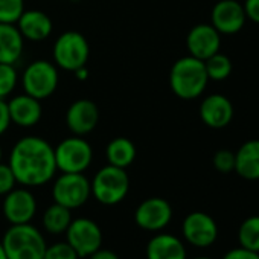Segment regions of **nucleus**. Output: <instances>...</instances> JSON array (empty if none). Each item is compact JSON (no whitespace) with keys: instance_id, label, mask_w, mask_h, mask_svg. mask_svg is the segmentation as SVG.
<instances>
[{"instance_id":"f257e3e1","label":"nucleus","mask_w":259,"mask_h":259,"mask_svg":"<svg viewBox=\"0 0 259 259\" xmlns=\"http://www.w3.org/2000/svg\"><path fill=\"white\" fill-rule=\"evenodd\" d=\"M8 165L17 183L26 188L43 186L57 172L54 148L48 141L37 136H26L17 141L11 150Z\"/></svg>"},{"instance_id":"f03ea898","label":"nucleus","mask_w":259,"mask_h":259,"mask_svg":"<svg viewBox=\"0 0 259 259\" xmlns=\"http://www.w3.org/2000/svg\"><path fill=\"white\" fill-rule=\"evenodd\" d=\"M209 82V76L204 67V61L195 57L179 58L169 72V87L176 96L180 99H195L198 98Z\"/></svg>"},{"instance_id":"7ed1b4c3","label":"nucleus","mask_w":259,"mask_h":259,"mask_svg":"<svg viewBox=\"0 0 259 259\" xmlns=\"http://www.w3.org/2000/svg\"><path fill=\"white\" fill-rule=\"evenodd\" d=\"M2 245L8 259H43L46 241L32 224H11L5 232Z\"/></svg>"},{"instance_id":"20e7f679","label":"nucleus","mask_w":259,"mask_h":259,"mask_svg":"<svg viewBox=\"0 0 259 259\" xmlns=\"http://www.w3.org/2000/svg\"><path fill=\"white\" fill-rule=\"evenodd\" d=\"M92 195L104 206L120 203L130 189V179L123 168L107 165L101 168L90 182Z\"/></svg>"},{"instance_id":"39448f33","label":"nucleus","mask_w":259,"mask_h":259,"mask_svg":"<svg viewBox=\"0 0 259 259\" xmlns=\"http://www.w3.org/2000/svg\"><path fill=\"white\" fill-rule=\"evenodd\" d=\"M89 57V41L76 31H67L61 34L54 43V61L58 67L67 72H75L76 69L87 66Z\"/></svg>"},{"instance_id":"423d86ee","label":"nucleus","mask_w":259,"mask_h":259,"mask_svg":"<svg viewBox=\"0 0 259 259\" xmlns=\"http://www.w3.org/2000/svg\"><path fill=\"white\" fill-rule=\"evenodd\" d=\"M58 70L57 66L48 60L32 61L22 75V85L25 93L41 101L54 95L58 87Z\"/></svg>"},{"instance_id":"0eeeda50","label":"nucleus","mask_w":259,"mask_h":259,"mask_svg":"<svg viewBox=\"0 0 259 259\" xmlns=\"http://www.w3.org/2000/svg\"><path fill=\"white\" fill-rule=\"evenodd\" d=\"M54 154L57 169L61 172H84L93 160L92 145L82 136L61 141L54 148Z\"/></svg>"},{"instance_id":"6e6552de","label":"nucleus","mask_w":259,"mask_h":259,"mask_svg":"<svg viewBox=\"0 0 259 259\" xmlns=\"http://www.w3.org/2000/svg\"><path fill=\"white\" fill-rule=\"evenodd\" d=\"M90 195V180L84 172H63L52 186L54 201L70 210L84 206Z\"/></svg>"},{"instance_id":"1a4fd4ad","label":"nucleus","mask_w":259,"mask_h":259,"mask_svg":"<svg viewBox=\"0 0 259 259\" xmlns=\"http://www.w3.org/2000/svg\"><path fill=\"white\" fill-rule=\"evenodd\" d=\"M67 242L73 247L79 257L90 256L102 245V230L101 227L89 218L72 220L66 230Z\"/></svg>"},{"instance_id":"9d476101","label":"nucleus","mask_w":259,"mask_h":259,"mask_svg":"<svg viewBox=\"0 0 259 259\" xmlns=\"http://www.w3.org/2000/svg\"><path fill=\"white\" fill-rule=\"evenodd\" d=\"M172 218V207L171 204L160 197H151L144 200L136 212L135 221L136 224L148 232H159L165 229Z\"/></svg>"},{"instance_id":"9b49d317","label":"nucleus","mask_w":259,"mask_h":259,"mask_svg":"<svg viewBox=\"0 0 259 259\" xmlns=\"http://www.w3.org/2000/svg\"><path fill=\"white\" fill-rule=\"evenodd\" d=\"M37 212V200L34 194L25 188L13 189L5 195L4 200V215L11 224H26L31 223Z\"/></svg>"},{"instance_id":"f8f14e48","label":"nucleus","mask_w":259,"mask_h":259,"mask_svg":"<svg viewBox=\"0 0 259 259\" xmlns=\"http://www.w3.org/2000/svg\"><path fill=\"white\" fill-rule=\"evenodd\" d=\"M221 34L207 23L195 25L188 37H186V48L191 57H195L201 61L207 60L213 54L220 52L221 48Z\"/></svg>"},{"instance_id":"ddd939ff","label":"nucleus","mask_w":259,"mask_h":259,"mask_svg":"<svg viewBox=\"0 0 259 259\" xmlns=\"http://www.w3.org/2000/svg\"><path fill=\"white\" fill-rule=\"evenodd\" d=\"M212 26L220 34H236L242 29L247 17L244 7L236 0H220L210 14Z\"/></svg>"},{"instance_id":"4468645a","label":"nucleus","mask_w":259,"mask_h":259,"mask_svg":"<svg viewBox=\"0 0 259 259\" xmlns=\"http://www.w3.org/2000/svg\"><path fill=\"white\" fill-rule=\"evenodd\" d=\"M99 122V108L90 99H78L70 104L66 113V123L75 136L92 133Z\"/></svg>"},{"instance_id":"2eb2a0df","label":"nucleus","mask_w":259,"mask_h":259,"mask_svg":"<svg viewBox=\"0 0 259 259\" xmlns=\"http://www.w3.org/2000/svg\"><path fill=\"white\" fill-rule=\"evenodd\" d=\"M183 235L192 245L207 247L215 242L218 227L210 215L204 212H192L183 221Z\"/></svg>"},{"instance_id":"dca6fc26","label":"nucleus","mask_w":259,"mask_h":259,"mask_svg":"<svg viewBox=\"0 0 259 259\" xmlns=\"http://www.w3.org/2000/svg\"><path fill=\"white\" fill-rule=\"evenodd\" d=\"M200 117L209 128H224L233 117V105L224 95L215 93L203 99L200 105Z\"/></svg>"},{"instance_id":"f3484780","label":"nucleus","mask_w":259,"mask_h":259,"mask_svg":"<svg viewBox=\"0 0 259 259\" xmlns=\"http://www.w3.org/2000/svg\"><path fill=\"white\" fill-rule=\"evenodd\" d=\"M7 104H8L11 122H14L19 126L29 128V126L37 125L41 119L43 108H41L40 101L32 98L28 93L17 95Z\"/></svg>"},{"instance_id":"a211bd4d","label":"nucleus","mask_w":259,"mask_h":259,"mask_svg":"<svg viewBox=\"0 0 259 259\" xmlns=\"http://www.w3.org/2000/svg\"><path fill=\"white\" fill-rule=\"evenodd\" d=\"M17 29L22 37L29 41H43L52 34L54 23L51 17L38 10H25L17 20Z\"/></svg>"},{"instance_id":"6ab92c4d","label":"nucleus","mask_w":259,"mask_h":259,"mask_svg":"<svg viewBox=\"0 0 259 259\" xmlns=\"http://www.w3.org/2000/svg\"><path fill=\"white\" fill-rule=\"evenodd\" d=\"M147 259H186V250L177 236L159 233L147 245Z\"/></svg>"},{"instance_id":"aec40b11","label":"nucleus","mask_w":259,"mask_h":259,"mask_svg":"<svg viewBox=\"0 0 259 259\" xmlns=\"http://www.w3.org/2000/svg\"><path fill=\"white\" fill-rule=\"evenodd\" d=\"M25 38L16 25L0 23V63L16 64L23 52Z\"/></svg>"},{"instance_id":"412c9836","label":"nucleus","mask_w":259,"mask_h":259,"mask_svg":"<svg viewBox=\"0 0 259 259\" xmlns=\"http://www.w3.org/2000/svg\"><path fill=\"white\" fill-rule=\"evenodd\" d=\"M235 171L245 180H259V141H247L235 153Z\"/></svg>"},{"instance_id":"4be33fe9","label":"nucleus","mask_w":259,"mask_h":259,"mask_svg":"<svg viewBox=\"0 0 259 259\" xmlns=\"http://www.w3.org/2000/svg\"><path fill=\"white\" fill-rule=\"evenodd\" d=\"M105 157L108 165L125 169L136 159V145L126 138H116L108 142L105 148Z\"/></svg>"},{"instance_id":"5701e85b","label":"nucleus","mask_w":259,"mask_h":259,"mask_svg":"<svg viewBox=\"0 0 259 259\" xmlns=\"http://www.w3.org/2000/svg\"><path fill=\"white\" fill-rule=\"evenodd\" d=\"M70 223H72L70 209L61 206L58 203L51 204L43 213V227L52 235L66 233Z\"/></svg>"},{"instance_id":"b1692460","label":"nucleus","mask_w":259,"mask_h":259,"mask_svg":"<svg viewBox=\"0 0 259 259\" xmlns=\"http://www.w3.org/2000/svg\"><path fill=\"white\" fill-rule=\"evenodd\" d=\"M204 67L209 79L212 81H224L232 73V61L227 55L217 52L207 60H204Z\"/></svg>"},{"instance_id":"393cba45","label":"nucleus","mask_w":259,"mask_h":259,"mask_svg":"<svg viewBox=\"0 0 259 259\" xmlns=\"http://www.w3.org/2000/svg\"><path fill=\"white\" fill-rule=\"evenodd\" d=\"M239 241L244 248L259 251V217L247 218L239 227Z\"/></svg>"},{"instance_id":"a878e982","label":"nucleus","mask_w":259,"mask_h":259,"mask_svg":"<svg viewBox=\"0 0 259 259\" xmlns=\"http://www.w3.org/2000/svg\"><path fill=\"white\" fill-rule=\"evenodd\" d=\"M25 11V0H0V23L16 25Z\"/></svg>"},{"instance_id":"bb28decb","label":"nucleus","mask_w":259,"mask_h":259,"mask_svg":"<svg viewBox=\"0 0 259 259\" xmlns=\"http://www.w3.org/2000/svg\"><path fill=\"white\" fill-rule=\"evenodd\" d=\"M17 70L14 64L0 63V99L8 98L17 85Z\"/></svg>"},{"instance_id":"cd10ccee","label":"nucleus","mask_w":259,"mask_h":259,"mask_svg":"<svg viewBox=\"0 0 259 259\" xmlns=\"http://www.w3.org/2000/svg\"><path fill=\"white\" fill-rule=\"evenodd\" d=\"M43 259H79L73 247L66 242H55L51 247H46Z\"/></svg>"},{"instance_id":"c85d7f7f","label":"nucleus","mask_w":259,"mask_h":259,"mask_svg":"<svg viewBox=\"0 0 259 259\" xmlns=\"http://www.w3.org/2000/svg\"><path fill=\"white\" fill-rule=\"evenodd\" d=\"M213 166L217 171L227 174L235 171V153L229 150H220L213 156Z\"/></svg>"},{"instance_id":"c756f323","label":"nucleus","mask_w":259,"mask_h":259,"mask_svg":"<svg viewBox=\"0 0 259 259\" xmlns=\"http://www.w3.org/2000/svg\"><path fill=\"white\" fill-rule=\"evenodd\" d=\"M16 183L17 180L10 165L0 162V195H7L8 192H11L16 188Z\"/></svg>"},{"instance_id":"7c9ffc66","label":"nucleus","mask_w":259,"mask_h":259,"mask_svg":"<svg viewBox=\"0 0 259 259\" xmlns=\"http://www.w3.org/2000/svg\"><path fill=\"white\" fill-rule=\"evenodd\" d=\"M224 259H259V253L242 247V248H235V250L229 251L224 256Z\"/></svg>"},{"instance_id":"2f4dec72","label":"nucleus","mask_w":259,"mask_h":259,"mask_svg":"<svg viewBox=\"0 0 259 259\" xmlns=\"http://www.w3.org/2000/svg\"><path fill=\"white\" fill-rule=\"evenodd\" d=\"M242 7L245 11V17L254 23H259V0H245Z\"/></svg>"},{"instance_id":"473e14b6","label":"nucleus","mask_w":259,"mask_h":259,"mask_svg":"<svg viewBox=\"0 0 259 259\" xmlns=\"http://www.w3.org/2000/svg\"><path fill=\"white\" fill-rule=\"evenodd\" d=\"M10 125H11V117L8 111V104L5 102V99H0V136L7 132Z\"/></svg>"},{"instance_id":"72a5a7b5","label":"nucleus","mask_w":259,"mask_h":259,"mask_svg":"<svg viewBox=\"0 0 259 259\" xmlns=\"http://www.w3.org/2000/svg\"><path fill=\"white\" fill-rule=\"evenodd\" d=\"M90 259H119V256L108 248H98L95 253L90 254Z\"/></svg>"},{"instance_id":"f704fd0d","label":"nucleus","mask_w":259,"mask_h":259,"mask_svg":"<svg viewBox=\"0 0 259 259\" xmlns=\"http://www.w3.org/2000/svg\"><path fill=\"white\" fill-rule=\"evenodd\" d=\"M73 73H75V76H76L79 81H85V79L89 78V69H87V66H82V67L76 69Z\"/></svg>"},{"instance_id":"c9c22d12","label":"nucleus","mask_w":259,"mask_h":259,"mask_svg":"<svg viewBox=\"0 0 259 259\" xmlns=\"http://www.w3.org/2000/svg\"><path fill=\"white\" fill-rule=\"evenodd\" d=\"M0 259H8L7 257V253H5V248L2 245V241H0Z\"/></svg>"},{"instance_id":"e433bc0d","label":"nucleus","mask_w":259,"mask_h":259,"mask_svg":"<svg viewBox=\"0 0 259 259\" xmlns=\"http://www.w3.org/2000/svg\"><path fill=\"white\" fill-rule=\"evenodd\" d=\"M0 160H2V148H0Z\"/></svg>"},{"instance_id":"4c0bfd02","label":"nucleus","mask_w":259,"mask_h":259,"mask_svg":"<svg viewBox=\"0 0 259 259\" xmlns=\"http://www.w3.org/2000/svg\"><path fill=\"white\" fill-rule=\"evenodd\" d=\"M195 259H210V257H195Z\"/></svg>"}]
</instances>
